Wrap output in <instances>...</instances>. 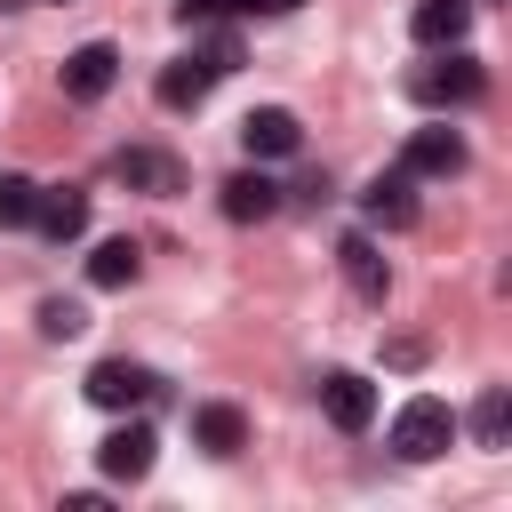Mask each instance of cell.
Returning <instances> with one entry per match:
<instances>
[{
  "mask_svg": "<svg viewBox=\"0 0 512 512\" xmlns=\"http://www.w3.org/2000/svg\"><path fill=\"white\" fill-rule=\"evenodd\" d=\"M112 72H120V48H112V40H88V48H72V56H64V96L96 104V96L112 88Z\"/></svg>",
  "mask_w": 512,
  "mask_h": 512,
  "instance_id": "cell-7",
  "label": "cell"
},
{
  "mask_svg": "<svg viewBox=\"0 0 512 512\" xmlns=\"http://www.w3.org/2000/svg\"><path fill=\"white\" fill-rule=\"evenodd\" d=\"M216 80H224V72H216V56H208V48H192V56H176V64L160 72V104H168V112H192Z\"/></svg>",
  "mask_w": 512,
  "mask_h": 512,
  "instance_id": "cell-8",
  "label": "cell"
},
{
  "mask_svg": "<svg viewBox=\"0 0 512 512\" xmlns=\"http://www.w3.org/2000/svg\"><path fill=\"white\" fill-rule=\"evenodd\" d=\"M272 208H280V184H272V176H256V168H240V176L224 184V216H232V224H264Z\"/></svg>",
  "mask_w": 512,
  "mask_h": 512,
  "instance_id": "cell-13",
  "label": "cell"
},
{
  "mask_svg": "<svg viewBox=\"0 0 512 512\" xmlns=\"http://www.w3.org/2000/svg\"><path fill=\"white\" fill-rule=\"evenodd\" d=\"M240 144H248V160H288V152L304 144V128H296L288 104H256V112L240 120Z\"/></svg>",
  "mask_w": 512,
  "mask_h": 512,
  "instance_id": "cell-5",
  "label": "cell"
},
{
  "mask_svg": "<svg viewBox=\"0 0 512 512\" xmlns=\"http://www.w3.org/2000/svg\"><path fill=\"white\" fill-rule=\"evenodd\" d=\"M448 440H456V408H448V400H432V392H416V400L392 416V448H400L408 464L448 456Z\"/></svg>",
  "mask_w": 512,
  "mask_h": 512,
  "instance_id": "cell-1",
  "label": "cell"
},
{
  "mask_svg": "<svg viewBox=\"0 0 512 512\" xmlns=\"http://www.w3.org/2000/svg\"><path fill=\"white\" fill-rule=\"evenodd\" d=\"M336 256H344V280H352V288L376 304V296H384V256H376V240H368V232H352Z\"/></svg>",
  "mask_w": 512,
  "mask_h": 512,
  "instance_id": "cell-16",
  "label": "cell"
},
{
  "mask_svg": "<svg viewBox=\"0 0 512 512\" xmlns=\"http://www.w3.org/2000/svg\"><path fill=\"white\" fill-rule=\"evenodd\" d=\"M120 176H128V184H152V192H168V184H176V168H168L160 152H120Z\"/></svg>",
  "mask_w": 512,
  "mask_h": 512,
  "instance_id": "cell-18",
  "label": "cell"
},
{
  "mask_svg": "<svg viewBox=\"0 0 512 512\" xmlns=\"http://www.w3.org/2000/svg\"><path fill=\"white\" fill-rule=\"evenodd\" d=\"M32 224H40L48 240H80V232H88V200H80V192H40V200H32Z\"/></svg>",
  "mask_w": 512,
  "mask_h": 512,
  "instance_id": "cell-14",
  "label": "cell"
},
{
  "mask_svg": "<svg viewBox=\"0 0 512 512\" xmlns=\"http://www.w3.org/2000/svg\"><path fill=\"white\" fill-rule=\"evenodd\" d=\"M360 208H368V224H416V176L408 168H392V176H376L368 192H360Z\"/></svg>",
  "mask_w": 512,
  "mask_h": 512,
  "instance_id": "cell-10",
  "label": "cell"
},
{
  "mask_svg": "<svg viewBox=\"0 0 512 512\" xmlns=\"http://www.w3.org/2000/svg\"><path fill=\"white\" fill-rule=\"evenodd\" d=\"M0 8H24V0H0Z\"/></svg>",
  "mask_w": 512,
  "mask_h": 512,
  "instance_id": "cell-23",
  "label": "cell"
},
{
  "mask_svg": "<svg viewBox=\"0 0 512 512\" xmlns=\"http://www.w3.org/2000/svg\"><path fill=\"white\" fill-rule=\"evenodd\" d=\"M152 424H112L104 440H96V464H104V480H144L152 472Z\"/></svg>",
  "mask_w": 512,
  "mask_h": 512,
  "instance_id": "cell-6",
  "label": "cell"
},
{
  "mask_svg": "<svg viewBox=\"0 0 512 512\" xmlns=\"http://www.w3.org/2000/svg\"><path fill=\"white\" fill-rule=\"evenodd\" d=\"M504 424H512V400H504V384H488L480 408H472V440L480 448H504Z\"/></svg>",
  "mask_w": 512,
  "mask_h": 512,
  "instance_id": "cell-17",
  "label": "cell"
},
{
  "mask_svg": "<svg viewBox=\"0 0 512 512\" xmlns=\"http://www.w3.org/2000/svg\"><path fill=\"white\" fill-rule=\"evenodd\" d=\"M136 272H144V248L136 240H96V256H88V280L96 288H128Z\"/></svg>",
  "mask_w": 512,
  "mask_h": 512,
  "instance_id": "cell-15",
  "label": "cell"
},
{
  "mask_svg": "<svg viewBox=\"0 0 512 512\" xmlns=\"http://www.w3.org/2000/svg\"><path fill=\"white\" fill-rule=\"evenodd\" d=\"M152 392H160V376H152L144 360H96V368H88V400H96V408H144Z\"/></svg>",
  "mask_w": 512,
  "mask_h": 512,
  "instance_id": "cell-3",
  "label": "cell"
},
{
  "mask_svg": "<svg viewBox=\"0 0 512 512\" xmlns=\"http://www.w3.org/2000/svg\"><path fill=\"white\" fill-rule=\"evenodd\" d=\"M320 408H328L336 432H368L376 424V384L352 376V368H336V376H320Z\"/></svg>",
  "mask_w": 512,
  "mask_h": 512,
  "instance_id": "cell-4",
  "label": "cell"
},
{
  "mask_svg": "<svg viewBox=\"0 0 512 512\" xmlns=\"http://www.w3.org/2000/svg\"><path fill=\"white\" fill-rule=\"evenodd\" d=\"M464 24H472V0H416V16H408V32L424 48H464Z\"/></svg>",
  "mask_w": 512,
  "mask_h": 512,
  "instance_id": "cell-12",
  "label": "cell"
},
{
  "mask_svg": "<svg viewBox=\"0 0 512 512\" xmlns=\"http://www.w3.org/2000/svg\"><path fill=\"white\" fill-rule=\"evenodd\" d=\"M400 168H408V176H456V168H464V136H456L448 120H440V128H416L408 152H400Z\"/></svg>",
  "mask_w": 512,
  "mask_h": 512,
  "instance_id": "cell-9",
  "label": "cell"
},
{
  "mask_svg": "<svg viewBox=\"0 0 512 512\" xmlns=\"http://www.w3.org/2000/svg\"><path fill=\"white\" fill-rule=\"evenodd\" d=\"M192 440H200L208 456H240V448H248V416H240L232 400H208V408H192Z\"/></svg>",
  "mask_w": 512,
  "mask_h": 512,
  "instance_id": "cell-11",
  "label": "cell"
},
{
  "mask_svg": "<svg viewBox=\"0 0 512 512\" xmlns=\"http://www.w3.org/2000/svg\"><path fill=\"white\" fill-rule=\"evenodd\" d=\"M232 8H256V16H288V8H304V0H232Z\"/></svg>",
  "mask_w": 512,
  "mask_h": 512,
  "instance_id": "cell-22",
  "label": "cell"
},
{
  "mask_svg": "<svg viewBox=\"0 0 512 512\" xmlns=\"http://www.w3.org/2000/svg\"><path fill=\"white\" fill-rule=\"evenodd\" d=\"M32 200H40L32 176H0V224H32Z\"/></svg>",
  "mask_w": 512,
  "mask_h": 512,
  "instance_id": "cell-20",
  "label": "cell"
},
{
  "mask_svg": "<svg viewBox=\"0 0 512 512\" xmlns=\"http://www.w3.org/2000/svg\"><path fill=\"white\" fill-rule=\"evenodd\" d=\"M224 8H232V0H176V16H184V24H208V16H224Z\"/></svg>",
  "mask_w": 512,
  "mask_h": 512,
  "instance_id": "cell-21",
  "label": "cell"
},
{
  "mask_svg": "<svg viewBox=\"0 0 512 512\" xmlns=\"http://www.w3.org/2000/svg\"><path fill=\"white\" fill-rule=\"evenodd\" d=\"M80 328H88V312H80L72 296H48V304H40V336L64 344V336H80Z\"/></svg>",
  "mask_w": 512,
  "mask_h": 512,
  "instance_id": "cell-19",
  "label": "cell"
},
{
  "mask_svg": "<svg viewBox=\"0 0 512 512\" xmlns=\"http://www.w3.org/2000/svg\"><path fill=\"white\" fill-rule=\"evenodd\" d=\"M480 88H488V72H480L464 48H448L440 64H416V72H408V96H416V104H472Z\"/></svg>",
  "mask_w": 512,
  "mask_h": 512,
  "instance_id": "cell-2",
  "label": "cell"
}]
</instances>
